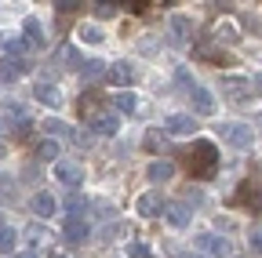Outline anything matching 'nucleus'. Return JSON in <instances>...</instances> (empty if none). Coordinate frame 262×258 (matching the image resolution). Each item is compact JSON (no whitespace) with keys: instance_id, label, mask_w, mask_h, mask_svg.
Returning a JSON list of instances; mask_svg holds the SVG:
<instances>
[{"instance_id":"f257e3e1","label":"nucleus","mask_w":262,"mask_h":258,"mask_svg":"<svg viewBox=\"0 0 262 258\" xmlns=\"http://www.w3.org/2000/svg\"><path fill=\"white\" fill-rule=\"evenodd\" d=\"M182 164H186L189 178H196V182L215 178V171H219V146L211 138H193L182 149Z\"/></svg>"},{"instance_id":"f03ea898","label":"nucleus","mask_w":262,"mask_h":258,"mask_svg":"<svg viewBox=\"0 0 262 258\" xmlns=\"http://www.w3.org/2000/svg\"><path fill=\"white\" fill-rule=\"evenodd\" d=\"M77 109H80L84 124L91 127L95 135H106V138H113V135L120 131V116H117V113H110V109H98V102H95V99H84Z\"/></svg>"},{"instance_id":"7ed1b4c3","label":"nucleus","mask_w":262,"mask_h":258,"mask_svg":"<svg viewBox=\"0 0 262 258\" xmlns=\"http://www.w3.org/2000/svg\"><path fill=\"white\" fill-rule=\"evenodd\" d=\"M219 135H222V142L226 146H233V149H251V124H244V120H222L219 124Z\"/></svg>"},{"instance_id":"20e7f679","label":"nucleus","mask_w":262,"mask_h":258,"mask_svg":"<svg viewBox=\"0 0 262 258\" xmlns=\"http://www.w3.org/2000/svg\"><path fill=\"white\" fill-rule=\"evenodd\" d=\"M164 135H179V138H189V135H196V120H193V113H168L164 116V127H160Z\"/></svg>"},{"instance_id":"39448f33","label":"nucleus","mask_w":262,"mask_h":258,"mask_svg":"<svg viewBox=\"0 0 262 258\" xmlns=\"http://www.w3.org/2000/svg\"><path fill=\"white\" fill-rule=\"evenodd\" d=\"M106 84L117 87V91H131V84H135V66H131V62H113V66H106Z\"/></svg>"},{"instance_id":"423d86ee","label":"nucleus","mask_w":262,"mask_h":258,"mask_svg":"<svg viewBox=\"0 0 262 258\" xmlns=\"http://www.w3.org/2000/svg\"><path fill=\"white\" fill-rule=\"evenodd\" d=\"M55 182L70 185V189H77V185L84 182V168L77 164V160H66V156H58V160H55Z\"/></svg>"},{"instance_id":"0eeeda50","label":"nucleus","mask_w":262,"mask_h":258,"mask_svg":"<svg viewBox=\"0 0 262 258\" xmlns=\"http://www.w3.org/2000/svg\"><path fill=\"white\" fill-rule=\"evenodd\" d=\"M193 244H196V251H201V254H211V258H226V254H229V240L219 237V233H201Z\"/></svg>"},{"instance_id":"6e6552de","label":"nucleus","mask_w":262,"mask_h":258,"mask_svg":"<svg viewBox=\"0 0 262 258\" xmlns=\"http://www.w3.org/2000/svg\"><path fill=\"white\" fill-rule=\"evenodd\" d=\"M189 106H193V113H201V116H215V95L208 91V87H201V84H193L189 87Z\"/></svg>"},{"instance_id":"1a4fd4ad","label":"nucleus","mask_w":262,"mask_h":258,"mask_svg":"<svg viewBox=\"0 0 262 258\" xmlns=\"http://www.w3.org/2000/svg\"><path fill=\"white\" fill-rule=\"evenodd\" d=\"M222 95L229 102H248L251 99V84H248V77H222Z\"/></svg>"},{"instance_id":"9d476101","label":"nucleus","mask_w":262,"mask_h":258,"mask_svg":"<svg viewBox=\"0 0 262 258\" xmlns=\"http://www.w3.org/2000/svg\"><path fill=\"white\" fill-rule=\"evenodd\" d=\"M237 204L241 207H248V211H262V182H241V189H237Z\"/></svg>"},{"instance_id":"9b49d317","label":"nucleus","mask_w":262,"mask_h":258,"mask_svg":"<svg viewBox=\"0 0 262 258\" xmlns=\"http://www.w3.org/2000/svg\"><path fill=\"white\" fill-rule=\"evenodd\" d=\"M29 211L37 218H55L58 215V200L51 197L48 189H40V193H33V197H29Z\"/></svg>"},{"instance_id":"f8f14e48","label":"nucleus","mask_w":262,"mask_h":258,"mask_svg":"<svg viewBox=\"0 0 262 258\" xmlns=\"http://www.w3.org/2000/svg\"><path fill=\"white\" fill-rule=\"evenodd\" d=\"M62 237H66V244H88V237H91V225H88V218H66V225H62Z\"/></svg>"},{"instance_id":"ddd939ff","label":"nucleus","mask_w":262,"mask_h":258,"mask_svg":"<svg viewBox=\"0 0 262 258\" xmlns=\"http://www.w3.org/2000/svg\"><path fill=\"white\" fill-rule=\"evenodd\" d=\"M26 73H29V62L18 58V55H11V58L0 62V80H4V84H15V80H22Z\"/></svg>"},{"instance_id":"4468645a","label":"nucleus","mask_w":262,"mask_h":258,"mask_svg":"<svg viewBox=\"0 0 262 258\" xmlns=\"http://www.w3.org/2000/svg\"><path fill=\"white\" fill-rule=\"evenodd\" d=\"M135 211L142 215V218H157L160 211H164V197H160V193H139V197H135Z\"/></svg>"},{"instance_id":"2eb2a0df","label":"nucleus","mask_w":262,"mask_h":258,"mask_svg":"<svg viewBox=\"0 0 262 258\" xmlns=\"http://www.w3.org/2000/svg\"><path fill=\"white\" fill-rule=\"evenodd\" d=\"M33 99L44 102V106H51V109H58V106L66 102L62 91H58V84H48V80H37V84H33Z\"/></svg>"},{"instance_id":"dca6fc26","label":"nucleus","mask_w":262,"mask_h":258,"mask_svg":"<svg viewBox=\"0 0 262 258\" xmlns=\"http://www.w3.org/2000/svg\"><path fill=\"white\" fill-rule=\"evenodd\" d=\"M164 218H168L171 225H175V229H186V225H189V218H193V211L182 204V200H171V204H164V211H160Z\"/></svg>"},{"instance_id":"f3484780","label":"nucleus","mask_w":262,"mask_h":258,"mask_svg":"<svg viewBox=\"0 0 262 258\" xmlns=\"http://www.w3.org/2000/svg\"><path fill=\"white\" fill-rule=\"evenodd\" d=\"M171 44H182V40H189L193 33H196V22L189 18V15H171Z\"/></svg>"},{"instance_id":"a211bd4d","label":"nucleus","mask_w":262,"mask_h":258,"mask_svg":"<svg viewBox=\"0 0 262 258\" xmlns=\"http://www.w3.org/2000/svg\"><path fill=\"white\" fill-rule=\"evenodd\" d=\"M22 40H26L29 48H44V44H48L40 18H26V26H22Z\"/></svg>"},{"instance_id":"6ab92c4d","label":"nucleus","mask_w":262,"mask_h":258,"mask_svg":"<svg viewBox=\"0 0 262 258\" xmlns=\"http://www.w3.org/2000/svg\"><path fill=\"white\" fill-rule=\"evenodd\" d=\"M146 178L149 182H168V178H175V164L171 160H153V164L146 168Z\"/></svg>"},{"instance_id":"aec40b11","label":"nucleus","mask_w":262,"mask_h":258,"mask_svg":"<svg viewBox=\"0 0 262 258\" xmlns=\"http://www.w3.org/2000/svg\"><path fill=\"white\" fill-rule=\"evenodd\" d=\"M196 55H201L204 62H215V66H233V58H229L226 51H219L215 44H208V40H204V44H196Z\"/></svg>"},{"instance_id":"412c9836","label":"nucleus","mask_w":262,"mask_h":258,"mask_svg":"<svg viewBox=\"0 0 262 258\" xmlns=\"http://www.w3.org/2000/svg\"><path fill=\"white\" fill-rule=\"evenodd\" d=\"M77 37H80L84 44H102V40H106V29L95 26V22H80V26H77Z\"/></svg>"},{"instance_id":"4be33fe9","label":"nucleus","mask_w":262,"mask_h":258,"mask_svg":"<svg viewBox=\"0 0 262 258\" xmlns=\"http://www.w3.org/2000/svg\"><path fill=\"white\" fill-rule=\"evenodd\" d=\"M164 146H168V135H164L160 127H149V131L142 135V149L146 153H164Z\"/></svg>"},{"instance_id":"5701e85b","label":"nucleus","mask_w":262,"mask_h":258,"mask_svg":"<svg viewBox=\"0 0 262 258\" xmlns=\"http://www.w3.org/2000/svg\"><path fill=\"white\" fill-rule=\"evenodd\" d=\"M237 40H241V29L229 22V18L215 26V44H237Z\"/></svg>"},{"instance_id":"b1692460","label":"nucleus","mask_w":262,"mask_h":258,"mask_svg":"<svg viewBox=\"0 0 262 258\" xmlns=\"http://www.w3.org/2000/svg\"><path fill=\"white\" fill-rule=\"evenodd\" d=\"M22 48H26L22 33H15V29H4V33H0V51H8V58H11L15 51H22Z\"/></svg>"},{"instance_id":"393cba45","label":"nucleus","mask_w":262,"mask_h":258,"mask_svg":"<svg viewBox=\"0 0 262 258\" xmlns=\"http://www.w3.org/2000/svg\"><path fill=\"white\" fill-rule=\"evenodd\" d=\"M113 106H117V113H127V116H131V113L139 109V99H135L131 91H117V95H113Z\"/></svg>"},{"instance_id":"a878e982","label":"nucleus","mask_w":262,"mask_h":258,"mask_svg":"<svg viewBox=\"0 0 262 258\" xmlns=\"http://www.w3.org/2000/svg\"><path fill=\"white\" fill-rule=\"evenodd\" d=\"M58 153H62V149H58L55 138H40V142H37V160H51V164H55Z\"/></svg>"},{"instance_id":"bb28decb","label":"nucleus","mask_w":262,"mask_h":258,"mask_svg":"<svg viewBox=\"0 0 262 258\" xmlns=\"http://www.w3.org/2000/svg\"><path fill=\"white\" fill-rule=\"evenodd\" d=\"M15 247H18V233L0 225V254H15Z\"/></svg>"},{"instance_id":"cd10ccee","label":"nucleus","mask_w":262,"mask_h":258,"mask_svg":"<svg viewBox=\"0 0 262 258\" xmlns=\"http://www.w3.org/2000/svg\"><path fill=\"white\" fill-rule=\"evenodd\" d=\"M58 58L66 62V69H80V51H77V44H62Z\"/></svg>"},{"instance_id":"c85d7f7f","label":"nucleus","mask_w":262,"mask_h":258,"mask_svg":"<svg viewBox=\"0 0 262 258\" xmlns=\"http://www.w3.org/2000/svg\"><path fill=\"white\" fill-rule=\"evenodd\" d=\"M80 77H84V80L106 77V62H80Z\"/></svg>"},{"instance_id":"c756f323","label":"nucleus","mask_w":262,"mask_h":258,"mask_svg":"<svg viewBox=\"0 0 262 258\" xmlns=\"http://www.w3.org/2000/svg\"><path fill=\"white\" fill-rule=\"evenodd\" d=\"M124 254H127V258H153V251H149L142 240H131V244L124 247Z\"/></svg>"},{"instance_id":"7c9ffc66","label":"nucleus","mask_w":262,"mask_h":258,"mask_svg":"<svg viewBox=\"0 0 262 258\" xmlns=\"http://www.w3.org/2000/svg\"><path fill=\"white\" fill-rule=\"evenodd\" d=\"M26 237H29V244H33V247H44V244H48V233L40 229V225H29Z\"/></svg>"},{"instance_id":"2f4dec72","label":"nucleus","mask_w":262,"mask_h":258,"mask_svg":"<svg viewBox=\"0 0 262 258\" xmlns=\"http://www.w3.org/2000/svg\"><path fill=\"white\" fill-rule=\"evenodd\" d=\"M95 15L98 18H113L117 15V4H95Z\"/></svg>"},{"instance_id":"473e14b6","label":"nucleus","mask_w":262,"mask_h":258,"mask_svg":"<svg viewBox=\"0 0 262 258\" xmlns=\"http://www.w3.org/2000/svg\"><path fill=\"white\" fill-rule=\"evenodd\" d=\"M251 251L262 254V225H258V229H251Z\"/></svg>"},{"instance_id":"72a5a7b5","label":"nucleus","mask_w":262,"mask_h":258,"mask_svg":"<svg viewBox=\"0 0 262 258\" xmlns=\"http://www.w3.org/2000/svg\"><path fill=\"white\" fill-rule=\"evenodd\" d=\"M175 80H179V84H186V87H193V77H189V69H186V66H179V69H175Z\"/></svg>"},{"instance_id":"f704fd0d","label":"nucleus","mask_w":262,"mask_h":258,"mask_svg":"<svg viewBox=\"0 0 262 258\" xmlns=\"http://www.w3.org/2000/svg\"><path fill=\"white\" fill-rule=\"evenodd\" d=\"M248 84H251V95H262V69H258V73H251V77H248Z\"/></svg>"},{"instance_id":"c9c22d12","label":"nucleus","mask_w":262,"mask_h":258,"mask_svg":"<svg viewBox=\"0 0 262 258\" xmlns=\"http://www.w3.org/2000/svg\"><path fill=\"white\" fill-rule=\"evenodd\" d=\"M55 8H58L62 15H73V11H77L80 4H73V0H58V4H55Z\"/></svg>"},{"instance_id":"e433bc0d","label":"nucleus","mask_w":262,"mask_h":258,"mask_svg":"<svg viewBox=\"0 0 262 258\" xmlns=\"http://www.w3.org/2000/svg\"><path fill=\"white\" fill-rule=\"evenodd\" d=\"M127 11H131V15H146L149 4H146V0H139V4H127Z\"/></svg>"},{"instance_id":"4c0bfd02","label":"nucleus","mask_w":262,"mask_h":258,"mask_svg":"<svg viewBox=\"0 0 262 258\" xmlns=\"http://www.w3.org/2000/svg\"><path fill=\"white\" fill-rule=\"evenodd\" d=\"M44 131H51V135H58V131H62V120H55V116H51V120H44Z\"/></svg>"},{"instance_id":"58836bf2","label":"nucleus","mask_w":262,"mask_h":258,"mask_svg":"<svg viewBox=\"0 0 262 258\" xmlns=\"http://www.w3.org/2000/svg\"><path fill=\"white\" fill-rule=\"evenodd\" d=\"M70 138H73V146H88V142H91L84 131H70Z\"/></svg>"},{"instance_id":"ea45409f","label":"nucleus","mask_w":262,"mask_h":258,"mask_svg":"<svg viewBox=\"0 0 262 258\" xmlns=\"http://www.w3.org/2000/svg\"><path fill=\"white\" fill-rule=\"evenodd\" d=\"M4 131H8V120H4V116H0V135H4Z\"/></svg>"},{"instance_id":"a19ab883","label":"nucleus","mask_w":262,"mask_h":258,"mask_svg":"<svg viewBox=\"0 0 262 258\" xmlns=\"http://www.w3.org/2000/svg\"><path fill=\"white\" fill-rule=\"evenodd\" d=\"M4 156H8V146H4V142H0V160H4Z\"/></svg>"},{"instance_id":"79ce46f5","label":"nucleus","mask_w":262,"mask_h":258,"mask_svg":"<svg viewBox=\"0 0 262 258\" xmlns=\"http://www.w3.org/2000/svg\"><path fill=\"white\" fill-rule=\"evenodd\" d=\"M15 258H37V254H15Z\"/></svg>"},{"instance_id":"37998d69","label":"nucleus","mask_w":262,"mask_h":258,"mask_svg":"<svg viewBox=\"0 0 262 258\" xmlns=\"http://www.w3.org/2000/svg\"><path fill=\"white\" fill-rule=\"evenodd\" d=\"M182 258H204V254H182Z\"/></svg>"},{"instance_id":"c03bdc74","label":"nucleus","mask_w":262,"mask_h":258,"mask_svg":"<svg viewBox=\"0 0 262 258\" xmlns=\"http://www.w3.org/2000/svg\"><path fill=\"white\" fill-rule=\"evenodd\" d=\"M258 120H262V113H258Z\"/></svg>"}]
</instances>
